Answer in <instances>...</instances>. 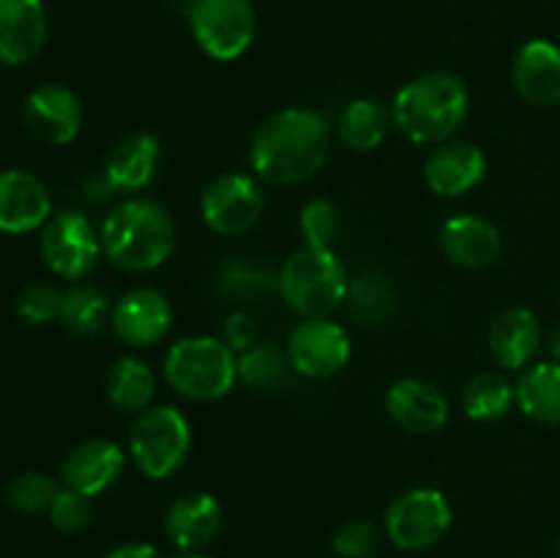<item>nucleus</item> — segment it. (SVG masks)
Listing matches in <instances>:
<instances>
[{"instance_id":"1","label":"nucleus","mask_w":560,"mask_h":558,"mask_svg":"<svg viewBox=\"0 0 560 558\" xmlns=\"http://www.w3.org/2000/svg\"><path fill=\"white\" fill-rule=\"evenodd\" d=\"M331 126L315 109L293 107L273 113L257 126L249 164L266 184L290 186L312 178L331 156Z\"/></svg>"},{"instance_id":"2","label":"nucleus","mask_w":560,"mask_h":558,"mask_svg":"<svg viewBox=\"0 0 560 558\" xmlns=\"http://www.w3.org/2000/svg\"><path fill=\"white\" fill-rule=\"evenodd\" d=\"M468 109V85L457 74L427 71L399 88L392 104V118L416 146H441L463 129Z\"/></svg>"},{"instance_id":"3","label":"nucleus","mask_w":560,"mask_h":558,"mask_svg":"<svg viewBox=\"0 0 560 558\" xmlns=\"http://www.w3.org/2000/svg\"><path fill=\"white\" fill-rule=\"evenodd\" d=\"M102 249L115 268L145 274L164 266L175 249V222L167 208L148 197H129L107 213Z\"/></svg>"},{"instance_id":"4","label":"nucleus","mask_w":560,"mask_h":558,"mask_svg":"<svg viewBox=\"0 0 560 558\" xmlns=\"http://www.w3.org/2000/svg\"><path fill=\"white\" fill-rule=\"evenodd\" d=\"M164 381L186 399L213 403L238 381V359L224 339L197 334L184 337L164 356Z\"/></svg>"},{"instance_id":"5","label":"nucleus","mask_w":560,"mask_h":558,"mask_svg":"<svg viewBox=\"0 0 560 558\" xmlns=\"http://www.w3.org/2000/svg\"><path fill=\"white\" fill-rule=\"evenodd\" d=\"M284 304L306 317H328L348 299V274L331 249L301 246L284 260L277 277Z\"/></svg>"},{"instance_id":"6","label":"nucleus","mask_w":560,"mask_h":558,"mask_svg":"<svg viewBox=\"0 0 560 558\" xmlns=\"http://www.w3.org/2000/svg\"><path fill=\"white\" fill-rule=\"evenodd\" d=\"M191 452V427L178 408H145L129 432V457L148 479H167Z\"/></svg>"},{"instance_id":"7","label":"nucleus","mask_w":560,"mask_h":558,"mask_svg":"<svg viewBox=\"0 0 560 558\" xmlns=\"http://www.w3.org/2000/svg\"><path fill=\"white\" fill-rule=\"evenodd\" d=\"M186 16L197 47L213 60L241 58L257 36L252 0H197Z\"/></svg>"},{"instance_id":"8","label":"nucleus","mask_w":560,"mask_h":558,"mask_svg":"<svg viewBox=\"0 0 560 558\" xmlns=\"http://www.w3.org/2000/svg\"><path fill=\"white\" fill-rule=\"evenodd\" d=\"M452 528V507L441 490L413 487L399 492L386 512V534L402 550H430Z\"/></svg>"},{"instance_id":"9","label":"nucleus","mask_w":560,"mask_h":558,"mask_svg":"<svg viewBox=\"0 0 560 558\" xmlns=\"http://www.w3.org/2000/svg\"><path fill=\"white\" fill-rule=\"evenodd\" d=\"M42 257L55 277L85 279L96 268L102 249V233L85 213L60 211L42 228Z\"/></svg>"},{"instance_id":"10","label":"nucleus","mask_w":560,"mask_h":558,"mask_svg":"<svg viewBox=\"0 0 560 558\" xmlns=\"http://www.w3.org/2000/svg\"><path fill=\"white\" fill-rule=\"evenodd\" d=\"M266 208L257 178L244 173H224L202 189V222L217 235H241L255 228Z\"/></svg>"},{"instance_id":"11","label":"nucleus","mask_w":560,"mask_h":558,"mask_svg":"<svg viewBox=\"0 0 560 558\" xmlns=\"http://www.w3.org/2000/svg\"><path fill=\"white\" fill-rule=\"evenodd\" d=\"M288 361L306 377H331L350 361V337L328 317H306L290 332Z\"/></svg>"},{"instance_id":"12","label":"nucleus","mask_w":560,"mask_h":558,"mask_svg":"<svg viewBox=\"0 0 560 558\" xmlns=\"http://www.w3.org/2000/svg\"><path fill=\"white\" fill-rule=\"evenodd\" d=\"M109 323L126 345L151 348V345L162 342L173 328V306H170L167 295H162L159 290L135 288L120 295L118 304L113 306Z\"/></svg>"},{"instance_id":"13","label":"nucleus","mask_w":560,"mask_h":558,"mask_svg":"<svg viewBox=\"0 0 560 558\" xmlns=\"http://www.w3.org/2000/svg\"><path fill=\"white\" fill-rule=\"evenodd\" d=\"M386 410L394 425L413 435H432L443 430L452 414L448 397L430 381L402 377L386 394Z\"/></svg>"},{"instance_id":"14","label":"nucleus","mask_w":560,"mask_h":558,"mask_svg":"<svg viewBox=\"0 0 560 558\" xmlns=\"http://www.w3.org/2000/svg\"><path fill=\"white\" fill-rule=\"evenodd\" d=\"M126 454L124 449L107 438H88L77 443L69 457L60 465V481L66 490H74L80 496H102L104 490L118 481L124 474Z\"/></svg>"},{"instance_id":"15","label":"nucleus","mask_w":560,"mask_h":558,"mask_svg":"<svg viewBox=\"0 0 560 558\" xmlns=\"http://www.w3.org/2000/svg\"><path fill=\"white\" fill-rule=\"evenodd\" d=\"M22 120L27 131L49 146H69L82 129V102L63 85H42L25 98Z\"/></svg>"},{"instance_id":"16","label":"nucleus","mask_w":560,"mask_h":558,"mask_svg":"<svg viewBox=\"0 0 560 558\" xmlns=\"http://www.w3.org/2000/svg\"><path fill=\"white\" fill-rule=\"evenodd\" d=\"M49 16L42 0H0V63L25 66L47 44Z\"/></svg>"},{"instance_id":"17","label":"nucleus","mask_w":560,"mask_h":558,"mask_svg":"<svg viewBox=\"0 0 560 558\" xmlns=\"http://www.w3.org/2000/svg\"><path fill=\"white\" fill-rule=\"evenodd\" d=\"M52 217V200L42 178L25 170L0 173V230L3 233H31L44 228Z\"/></svg>"},{"instance_id":"18","label":"nucleus","mask_w":560,"mask_h":558,"mask_svg":"<svg viewBox=\"0 0 560 558\" xmlns=\"http://www.w3.org/2000/svg\"><path fill=\"white\" fill-rule=\"evenodd\" d=\"M512 85L534 107L560 104V47L547 38L523 44L512 63Z\"/></svg>"},{"instance_id":"19","label":"nucleus","mask_w":560,"mask_h":558,"mask_svg":"<svg viewBox=\"0 0 560 558\" xmlns=\"http://www.w3.org/2000/svg\"><path fill=\"white\" fill-rule=\"evenodd\" d=\"M501 230L485 217L459 213L441 228V252L459 268H487L501 257Z\"/></svg>"},{"instance_id":"20","label":"nucleus","mask_w":560,"mask_h":558,"mask_svg":"<svg viewBox=\"0 0 560 558\" xmlns=\"http://www.w3.org/2000/svg\"><path fill=\"white\" fill-rule=\"evenodd\" d=\"M487 173V159L474 142L448 140L430 153L424 164V181L435 195L459 197L474 189Z\"/></svg>"},{"instance_id":"21","label":"nucleus","mask_w":560,"mask_h":558,"mask_svg":"<svg viewBox=\"0 0 560 558\" xmlns=\"http://www.w3.org/2000/svg\"><path fill=\"white\" fill-rule=\"evenodd\" d=\"M222 528V503L211 492H186L164 518L170 542L184 553H197L211 545Z\"/></svg>"},{"instance_id":"22","label":"nucleus","mask_w":560,"mask_h":558,"mask_svg":"<svg viewBox=\"0 0 560 558\" xmlns=\"http://www.w3.org/2000/svg\"><path fill=\"white\" fill-rule=\"evenodd\" d=\"M490 353L506 370H523L541 350L545 334H541L539 317L525 306H509L495 315L490 326Z\"/></svg>"},{"instance_id":"23","label":"nucleus","mask_w":560,"mask_h":558,"mask_svg":"<svg viewBox=\"0 0 560 558\" xmlns=\"http://www.w3.org/2000/svg\"><path fill=\"white\" fill-rule=\"evenodd\" d=\"M162 159V146L148 131H135L118 140L104 162V181L113 191H140L153 181Z\"/></svg>"},{"instance_id":"24","label":"nucleus","mask_w":560,"mask_h":558,"mask_svg":"<svg viewBox=\"0 0 560 558\" xmlns=\"http://www.w3.org/2000/svg\"><path fill=\"white\" fill-rule=\"evenodd\" d=\"M392 109L377 98H353L337 120V135L353 151L366 153L381 148L392 129Z\"/></svg>"},{"instance_id":"25","label":"nucleus","mask_w":560,"mask_h":558,"mask_svg":"<svg viewBox=\"0 0 560 558\" xmlns=\"http://www.w3.org/2000/svg\"><path fill=\"white\" fill-rule=\"evenodd\" d=\"M517 405L528 419L560 427V364L541 361L523 372L517 386Z\"/></svg>"},{"instance_id":"26","label":"nucleus","mask_w":560,"mask_h":558,"mask_svg":"<svg viewBox=\"0 0 560 558\" xmlns=\"http://www.w3.org/2000/svg\"><path fill=\"white\" fill-rule=\"evenodd\" d=\"M156 394V375L135 356H124L107 372V397L115 408L142 414Z\"/></svg>"},{"instance_id":"27","label":"nucleus","mask_w":560,"mask_h":558,"mask_svg":"<svg viewBox=\"0 0 560 558\" xmlns=\"http://www.w3.org/2000/svg\"><path fill=\"white\" fill-rule=\"evenodd\" d=\"M517 405V388L501 372H479L463 388V408L474 421H498Z\"/></svg>"},{"instance_id":"28","label":"nucleus","mask_w":560,"mask_h":558,"mask_svg":"<svg viewBox=\"0 0 560 558\" xmlns=\"http://www.w3.org/2000/svg\"><path fill=\"white\" fill-rule=\"evenodd\" d=\"M63 326L71 334H80V337H93V334L102 332L107 326V321L113 317V310L107 304V295L102 293L93 284H80V288L63 293Z\"/></svg>"},{"instance_id":"29","label":"nucleus","mask_w":560,"mask_h":558,"mask_svg":"<svg viewBox=\"0 0 560 558\" xmlns=\"http://www.w3.org/2000/svg\"><path fill=\"white\" fill-rule=\"evenodd\" d=\"M290 361L288 353L277 350L273 345H260L244 350L238 359V381L252 392H273L282 388L288 381Z\"/></svg>"},{"instance_id":"30","label":"nucleus","mask_w":560,"mask_h":558,"mask_svg":"<svg viewBox=\"0 0 560 558\" xmlns=\"http://www.w3.org/2000/svg\"><path fill=\"white\" fill-rule=\"evenodd\" d=\"M60 496V485L47 474H38V470H31V474H20L5 490V498H9L11 509L20 514H49L55 498Z\"/></svg>"},{"instance_id":"31","label":"nucleus","mask_w":560,"mask_h":558,"mask_svg":"<svg viewBox=\"0 0 560 558\" xmlns=\"http://www.w3.org/2000/svg\"><path fill=\"white\" fill-rule=\"evenodd\" d=\"M301 233H304L306 246L315 249H331L339 235V211L331 200H310L301 208Z\"/></svg>"},{"instance_id":"32","label":"nucleus","mask_w":560,"mask_h":558,"mask_svg":"<svg viewBox=\"0 0 560 558\" xmlns=\"http://www.w3.org/2000/svg\"><path fill=\"white\" fill-rule=\"evenodd\" d=\"M350 295V312L355 321L361 323H377L386 317L392 310L394 293L381 277H361L353 288L348 290Z\"/></svg>"},{"instance_id":"33","label":"nucleus","mask_w":560,"mask_h":558,"mask_svg":"<svg viewBox=\"0 0 560 558\" xmlns=\"http://www.w3.org/2000/svg\"><path fill=\"white\" fill-rule=\"evenodd\" d=\"M381 547V531L370 520H348L334 534V550L339 558H372Z\"/></svg>"},{"instance_id":"34","label":"nucleus","mask_w":560,"mask_h":558,"mask_svg":"<svg viewBox=\"0 0 560 558\" xmlns=\"http://www.w3.org/2000/svg\"><path fill=\"white\" fill-rule=\"evenodd\" d=\"M63 310V293H58L49 284H31L16 299V315L31 326H44V323L60 317Z\"/></svg>"},{"instance_id":"35","label":"nucleus","mask_w":560,"mask_h":558,"mask_svg":"<svg viewBox=\"0 0 560 558\" xmlns=\"http://www.w3.org/2000/svg\"><path fill=\"white\" fill-rule=\"evenodd\" d=\"M224 290L233 299H246L255 304V299H266L273 284V274L268 268H257L252 263H233L222 277Z\"/></svg>"},{"instance_id":"36","label":"nucleus","mask_w":560,"mask_h":558,"mask_svg":"<svg viewBox=\"0 0 560 558\" xmlns=\"http://www.w3.org/2000/svg\"><path fill=\"white\" fill-rule=\"evenodd\" d=\"M49 520H52L55 528L60 534H80L91 525L93 520V507H91V498L80 496L74 490H60V496L55 498L52 509H49Z\"/></svg>"},{"instance_id":"37","label":"nucleus","mask_w":560,"mask_h":558,"mask_svg":"<svg viewBox=\"0 0 560 558\" xmlns=\"http://www.w3.org/2000/svg\"><path fill=\"white\" fill-rule=\"evenodd\" d=\"M224 342L233 350H241V353L255 348V345L260 342V326H257L255 315H249V312L244 310L233 312V315L228 317V323H224Z\"/></svg>"},{"instance_id":"38","label":"nucleus","mask_w":560,"mask_h":558,"mask_svg":"<svg viewBox=\"0 0 560 558\" xmlns=\"http://www.w3.org/2000/svg\"><path fill=\"white\" fill-rule=\"evenodd\" d=\"M104 558H159V553L142 542H124V545L113 547Z\"/></svg>"},{"instance_id":"39","label":"nucleus","mask_w":560,"mask_h":558,"mask_svg":"<svg viewBox=\"0 0 560 558\" xmlns=\"http://www.w3.org/2000/svg\"><path fill=\"white\" fill-rule=\"evenodd\" d=\"M545 348H547V353L552 356V361H558L560 364V321L550 328V332H547Z\"/></svg>"},{"instance_id":"40","label":"nucleus","mask_w":560,"mask_h":558,"mask_svg":"<svg viewBox=\"0 0 560 558\" xmlns=\"http://www.w3.org/2000/svg\"><path fill=\"white\" fill-rule=\"evenodd\" d=\"M170 3H173L175 9H178V11H186V14H189V11H191V5H195L197 0H170Z\"/></svg>"},{"instance_id":"41","label":"nucleus","mask_w":560,"mask_h":558,"mask_svg":"<svg viewBox=\"0 0 560 558\" xmlns=\"http://www.w3.org/2000/svg\"><path fill=\"white\" fill-rule=\"evenodd\" d=\"M173 558H208V556H202V553H180V556H173Z\"/></svg>"},{"instance_id":"42","label":"nucleus","mask_w":560,"mask_h":558,"mask_svg":"<svg viewBox=\"0 0 560 558\" xmlns=\"http://www.w3.org/2000/svg\"><path fill=\"white\" fill-rule=\"evenodd\" d=\"M556 558H560V547H558V553H556Z\"/></svg>"}]
</instances>
